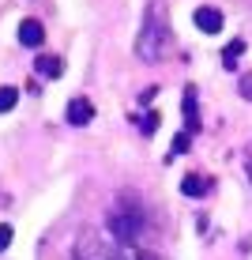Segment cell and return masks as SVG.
Wrapping results in <instances>:
<instances>
[{
    "instance_id": "obj_2",
    "label": "cell",
    "mask_w": 252,
    "mask_h": 260,
    "mask_svg": "<svg viewBox=\"0 0 252 260\" xmlns=\"http://www.w3.org/2000/svg\"><path fill=\"white\" fill-rule=\"evenodd\" d=\"M105 230H110V238L117 245H136L143 238V230H147V215L139 208H113L105 215Z\"/></svg>"
},
{
    "instance_id": "obj_7",
    "label": "cell",
    "mask_w": 252,
    "mask_h": 260,
    "mask_svg": "<svg viewBox=\"0 0 252 260\" xmlns=\"http://www.w3.org/2000/svg\"><path fill=\"white\" fill-rule=\"evenodd\" d=\"M181 192L185 196H207L211 192V181H207L203 174H185L181 177Z\"/></svg>"
},
{
    "instance_id": "obj_3",
    "label": "cell",
    "mask_w": 252,
    "mask_h": 260,
    "mask_svg": "<svg viewBox=\"0 0 252 260\" xmlns=\"http://www.w3.org/2000/svg\"><path fill=\"white\" fill-rule=\"evenodd\" d=\"M64 117H68V124L83 128V124H91V121H94V102H91V98H71L68 110H64Z\"/></svg>"
},
{
    "instance_id": "obj_14",
    "label": "cell",
    "mask_w": 252,
    "mask_h": 260,
    "mask_svg": "<svg viewBox=\"0 0 252 260\" xmlns=\"http://www.w3.org/2000/svg\"><path fill=\"white\" fill-rule=\"evenodd\" d=\"M8 245H12V226H8V222H0V253H4Z\"/></svg>"
},
{
    "instance_id": "obj_12",
    "label": "cell",
    "mask_w": 252,
    "mask_h": 260,
    "mask_svg": "<svg viewBox=\"0 0 252 260\" xmlns=\"http://www.w3.org/2000/svg\"><path fill=\"white\" fill-rule=\"evenodd\" d=\"M188 143H192V132H177L173 143H169V151H173V155H185V151H188ZM173 155H169V158H173Z\"/></svg>"
},
{
    "instance_id": "obj_13",
    "label": "cell",
    "mask_w": 252,
    "mask_h": 260,
    "mask_svg": "<svg viewBox=\"0 0 252 260\" xmlns=\"http://www.w3.org/2000/svg\"><path fill=\"white\" fill-rule=\"evenodd\" d=\"M237 91H241V98H245V102H252V72H245V76L237 79Z\"/></svg>"
},
{
    "instance_id": "obj_5",
    "label": "cell",
    "mask_w": 252,
    "mask_h": 260,
    "mask_svg": "<svg viewBox=\"0 0 252 260\" xmlns=\"http://www.w3.org/2000/svg\"><path fill=\"white\" fill-rule=\"evenodd\" d=\"M192 19H196V26H200L203 34H219L222 30V12L219 8H196Z\"/></svg>"
},
{
    "instance_id": "obj_6",
    "label": "cell",
    "mask_w": 252,
    "mask_h": 260,
    "mask_svg": "<svg viewBox=\"0 0 252 260\" xmlns=\"http://www.w3.org/2000/svg\"><path fill=\"white\" fill-rule=\"evenodd\" d=\"M34 72H38L42 79H60V72H64V60L53 57V53H42V57L34 60Z\"/></svg>"
},
{
    "instance_id": "obj_11",
    "label": "cell",
    "mask_w": 252,
    "mask_h": 260,
    "mask_svg": "<svg viewBox=\"0 0 252 260\" xmlns=\"http://www.w3.org/2000/svg\"><path fill=\"white\" fill-rule=\"evenodd\" d=\"M15 102H19V87H0V113L15 110Z\"/></svg>"
},
{
    "instance_id": "obj_9",
    "label": "cell",
    "mask_w": 252,
    "mask_h": 260,
    "mask_svg": "<svg viewBox=\"0 0 252 260\" xmlns=\"http://www.w3.org/2000/svg\"><path fill=\"white\" fill-rule=\"evenodd\" d=\"M241 53H245V42H241V38H233L230 42V46L226 49H222V68H237V60H241Z\"/></svg>"
},
{
    "instance_id": "obj_1",
    "label": "cell",
    "mask_w": 252,
    "mask_h": 260,
    "mask_svg": "<svg viewBox=\"0 0 252 260\" xmlns=\"http://www.w3.org/2000/svg\"><path fill=\"white\" fill-rule=\"evenodd\" d=\"M173 46V30L166 23V4L162 0H151L147 12H143V26H139V38H136V57L147 60V64H158L162 57Z\"/></svg>"
},
{
    "instance_id": "obj_16",
    "label": "cell",
    "mask_w": 252,
    "mask_h": 260,
    "mask_svg": "<svg viewBox=\"0 0 252 260\" xmlns=\"http://www.w3.org/2000/svg\"><path fill=\"white\" fill-rule=\"evenodd\" d=\"M136 260H162V256H158V253H139Z\"/></svg>"
},
{
    "instance_id": "obj_15",
    "label": "cell",
    "mask_w": 252,
    "mask_h": 260,
    "mask_svg": "<svg viewBox=\"0 0 252 260\" xmlns=\"http://www.w3.org/2000/svg\"><path fill=\"white\" fill-rule=\"evenodd\" d=\"M155 94H158V87H143V91H139V102H155Z\"/></svg>"
},
{
    "instance_id": "obj_8",
    "label": "cell",
    "mask_w": 252,
    "mask_h": 260,
    "mask_svg": "<svg viewBox=\"0 0 252 260\" xmlns=\"http://www.w3.org/2000/svg\"><path fill=\"white\" fill-rule=\"evenodd\" d=\"M185 132H200V113H196V87H185Z\"/></svg>"
},
{
    "instance_id": "obj_4",
    "label": "cell",
    "mask_w": 252,
    "mask_h": 260,
    "mask_svg": "<svg viewBox=\"0 0 252 260\" xmlns=\"http://www.w3.org/2000/svg\"><path fill=\"white\" fill-rule=\"evenodd\" d=\"M19 42L26 49H38L42 42H46V26H42L38 19H23L19 23Z\"/></svg>"
},
{
    "instance_id": "obj_10",
    "label": "cell",
    "mask_w": 252,
    "mask_h": 260,
    "mask_svg": "<svg viewBox=\"0 0 252 260\" xmlns=\"http://www.w3.org/2000/svg\"><path fill=\"white\" fill-rule=\"evenodd\" d=\"M158 121H162L158 113H155V110H147L136 124H139V132H143V136H155V132H158Z\"/></svg>"
}]
</instances>
